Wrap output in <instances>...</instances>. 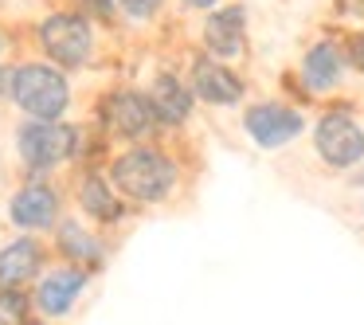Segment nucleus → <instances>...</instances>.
<instances>
[{"instance_id": "1", "label": "nucleus", "mask_w": 364, "mask_h": 325, "mask_svg": "<svg viewBox=\"0 0 364 325\" xmlns=\"http://www.w3.org/2000/svg\"><path fill=\"white\" fill-rule=\"evenodd\" d=\"M176 181H181L176 161L153 145H137L110 165L114 192L122 200H134V204H165L176 192Z\"/></svg>"}, {"instance_id": "2", "label": "nucleus", "mask_w": 364, "mask_h": 325, "mask_svg": "<svg viewBox=\"0 0 364 325\" xmlns=\"http://www.w3.org/2000/svg\"><path fill=\"white\" fill-rule=\"evenodd\" d=\"M90 278L95 275L71 267V262H48V270H43V275L36 278V286L28 290L32 314L43 317V321H63V317H71L75 306H79V298L87 294Z\"/></svg>"}, {"instance_id": "3", "label": "nucleus", "mask_w": 364, "mask_h": 325, "mask_svg": "<svg viewBox=\"0 0 364 325\" xmlns=\"http://www.w3.org/2000/svg\"><path fill=\"white\" fill-rule=\"evenodd\" d=\"M12 102L32 118H59L71 102V87L55 67L28 63L12 71Z\"/></svg>"}, {"instance_id": "4", "label": "nucleus", "mask_w": 364, "mask_h": 325, "mask_svg": "<svg viewBox=\"0 0 364 325\" xmlns=\"http://www.w3.org/2000/svg\"><path fill=\"white\" fill-rule=\"evenodd\" d=\"M79 149V129L67 122H24L16 129V153L28 169H55L75 157Z\"/></svg>"}, {"instance_id": "5", "label": "nucleus", "mask_w": 364, "mask_h": 325, "mask_svg": "<svg viewBox=\"0 0 364 325\" xmlns=\"http://www.w3.org/2000/svg\"><path fill=\"white\" fill-rule=\"evenodd\" d=\"M314 149L329 169L364 165V129L348 110H329L314 126Z\"/></svg>"}, {"instance_id": "6", "label": "nucleus", "mask_w": 364, "mask_h": 325, "mask_svg": "<svg viewBox=\"0 0 364 325\" xmlns=\"http://www.w3.org/2000/svg\"><path fill=\"white\" fill-rule=\"evenodd\" d=\"M9 220L20 235H43L55 231V223L63 220V196L43 181H28L12 192L9 200Z\"/></svg>"}, {"instance_id": "7", "label": "nucleus", "mask_w": 364, "mask_h": 325, "mask_svg": "<svg viewBox=\"0 0 364 325\" xmlns=\"http://www.w3.org/2000/svg\"><path fill=\"white\" fill-rule=\"evenodd\" d=\"M40 43L55 63L82 67L90 59V48H95V32H90V20L75 16V12H55V16L43 20Z\"/></svg>"}, {"instance_id": "8", "label": "nucleus", "mask_w": 364, "mask_h": 325, "mask_svg": "<svg viewBox=\"0 0 364 325\" xmlns=\"http://www.w3.org/2000/svg\"><path fill=\"white\" fill-rule=\"evenodd\" d=\"M51 247H55L59 262H71V267L87 270V275H98V270L106 267V259H110L106 239L98 235L82 215H67V220H59L55 223V243Z\"/></svg>"}, {"instance_id": "9", "label": "nucleus", "mask_w": 364, "mask_h": 325, "mask_svg": "<svg viewBox=\"0 0 364 325\" xmlns=\"http://www.w3.org/2000/svg\"><path fill=\"white\" fill-rule=\"evenodd\" d=\"M48 270V247L40 235H16L0 247V290H32Z\"/></svg>"}, {"instance_id": "10", "label": "nucleus", "mask_w": 364, "mask_h": 325, "mask_svg": "<svg viewBox=\"0 0 364 325\" xmlns=\"http://www.w3.org/2000/svg\"><path fill=\"white\" fill-rule=\"evenodd\" d=\"M243 126H247L255 145H262V149H282V145H290L306 129V118L286 102H259L247 110Z\"/></svg>"}, {"instance_id": "11", "label": "nucleus", "mask_w": 364, "mask_h": 325, "mask_svg": "<svg viewBox=\"0 0 364 325\" xmlns=\"http://www.w3.org/2000/svg\"><path fill=\"white\" fill-rule=\"evenodd\" d=\"M188 90H192V98H204V102H212V106H235L239 98H243V79H239L228 63L204 55V59L192 63Z\"/></svg>"}, {"instance_id": "12", "label": "nucleus", "mask_w": 364, "mask_h": 325, "mask_svg": "<svg viewBox=\"0 0 364 325\" xmlns=\"http://www.w3.org/2000/svg\"><path fill=\"white\" fill-rule=\"evenodd\" d=\"M102 122L122 137H145L157 126L149 98L137 95V90H114V95H106L102 98Z\"/></svg>"}, {"instance_id": "13", "label": "nucleus", "mask_w": 364, "mask_h": 325, "mask_svg": "<svg viewBox=\"0 0 364 325\" xmlns=\"http://www.w3.org/2000/svg\"><path fill=\"white\" fill-rule=\"evenodd\" d=\"M79 212L90 228H114V223H122L129 215V208H126V200L114 192V184L106 181V176L87 173L79 181Z\"/></svg>"}, {"instance_id": "14", "label": "nucleus", "mask_w": 364, "mask_h": 325, "mask_svg": "<svg viewBox=\"0 0 364 325\" xmlns=\"http://www.w3.org/2000/svg\"><path fill=\"white\" fill-rule=\"evenodd\" d=\"M204 43L215 59H235L247 48V12L239 4L212 12L204 24Z\"/></svg>"}, {"instance_id": "15", "label": "nucleus", "mask_w": 364, "mask_h": 325, "mask_svg": "<svg viewBox=\"0 0 364 325\" xmlns=\"http://www.w3.org/2000/svg\"><path fill=\"white\" fill-rule=\"evenodd\" d=\"M341 75H345V51L333 40L314 43V48L306 51V59H301V82H306V90H314V95L333 90L341 82Z\"/></svg>"}, {"instance_id": "16", "label": "nucleus", "mask_w": 364, "mask_h": 325, "mask_svg": "<svg viewBox=\"0 0 364 325\" xmlns=\"http://www.w3.org/2000/svg\"><path fill=\"white\" fill-rule=\"evenodd\" d=\"M145 98H149V106H153V118L165 122V126H184V118L192 114V90L168 71L153 79V87Z\"/></svg>"}, {"instance_id": "17", "label": "nucleus", "mask_w": 364, "mask_h": 325, "mask_svg": "<svg viewBox=\"0 0 364 325\" xmlns=\"http://www.w3.org/2000/svg\"><path fill=\"white\" fill-rule=\"evenodd\" d=\"M32 317L28 290H0V325H28Z\"/></svg>"}, {"instance_id": "18", "label": "nucleus", "mask_w": 364, "mask_h": 325, "mask_svg": "<svg viewBox=\"0 0 364 325\" xmlns=\"http://www.w3.org/2000/svg\"><path fill=\"white\" fill-rule=\"evenodd\" d=\"M118 4L134 20H149V16H157V9H161V0H118Z\"/></svg>"}, {"instance_id": "19", "label": "nucleus", "mask_w": 364, "mask_h": 325, "mask_svg": "<svg viewBox=\"0 0 364 325\" xmlns=\"http://www.w3.org/2000/svg\"><path fill=\"white\" fill-rule=\"evenodd\" d=\"M345 63H353L356 71H364V32L348 36V48H345Z\"/></svg>"}, {"instance_id": "20", "label": "nucleus", "mask_w": 364, "mask_h": 325, "mask_svg": "<svg viewBox=\"0 0 364 325\" xmlns=\"http://www.w3.org/2000/svg\"><path fill=\"white\" fill-rule=\"evenodd\" d=\"M79 4L90 12V16H98V20H106L114 12V0H79Z\"/></svg>"}, {"instance_id": "21", "label": "nucleus", "mask_w": 364, "mask_h": 325, "mask_svg": "<svg viewBox=\"0 0 364 325\" xmlns=\"http://www.w3.org/2000/svg\"><path fill=\"white\" fill-rule=\"evenodd\" d=\"M12 98V67H0V102Z\"/></svg>"}, {"instance_id": "22", "label": "nucleus", "mask_w": 364, "mask_h": 325, "mask_svg": "<svg viewBox=\"0 0 364 325\" xmlns=\"http://www.w3.org/2000/svg\"><path fill=\"white\" fill-rule=\"evenodd\" d=\"M184 4H188V9H212L215 0H184Z\"/></svg>"}, {"instance_id": "23", "label": "nucleus", "mask_w": 364, "mask_h": 325, "mask_svg": "<svg viewBox=\"0 0 364 325\" xmlns=\"http://www.w3.org/2000/svg\"><path fill=\"white\" fill-rule=\"evenodd\" d=\"M28 325H55V321H43V317H32Z\"/></svg>"}, {"instance_id": "24", "label": "nucleus", "mask_w": 364, "mask_h": 325, "mask_svg": "<svg viewBox=\"0 0 364 325\" xmlns=\"http://www.w3.org/2000/svg\"><path fill=\"white\" fill-rule=\"evenodd\" d=\"M0 55H4V36H0Z\"/></svg>"}]
</instances>
